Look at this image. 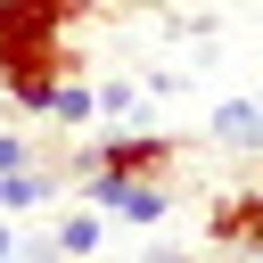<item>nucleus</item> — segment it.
<instances>
[{
    "instance_id": "obj_1",
    "label": "nucleus",
    "mask_w": 263,
    "mask_h": 263,
    "mask_svg": "<svg viewBox=\"0 0 263 263\" xmlns=\"http://www.w3.org/2000/svg\"><path fill=\"white\" fill-rule=\"evenodd\" d=\"M74 189H82V205H99V214L123 222V230H156V222L173 214V189H164V181H140V173H82Z\"/></svg>"
},
{
    "instance_id": "obj_2",
    "label": "nucleus",
    "mask_w": 263,
    "mask_h": 263,
    "mask_svg": "<svg viewBox=\"0 0 263 263\" xmlns=\"http://www.w3.org/2000/svg\"><path fill=\"white\" fill-rule=\"evenodd\" d=\"M164 164H173V140H164V132H99L90 148L66 156L74 181H82V173H140V181H164Z\"/></svg>"
},
{
    "instance_id": "obj_3",
    "label": "nucleus",
    "mask_w": 263,
    "mask_h": 263,
    "mask_svg": "<svg viewBox=\"0 0 263 263\" xmlns=\"http://www.w3.org/2000/svg\"><path fill=\"white\" fill-rule=\"evenodd\" d=\"M82 0H0V41H66Z\"/></svg>"
},
{
    "instance_id": "obj_4",
    "label": "nucleus",
    "mask_w": 263,
    "mask_h": 263,
    "mask_svg": "<svg viewBox=\"0 0 263 263\" xmlns=\"http://www.w3.org/2000/svg\"><path fill=\"white\" fill-rule=\"evenodd\" d=\"M214 247L263 255V189H230V197L214 205Z\"/></svg>"
},
{
    "instance_id": "obj_5",
    "label": "nucleus",
    "mask_w": 263,
    "mask_h": 263,
    "mask_svg": "<svg viewBox=\"0 0 263 263\" xmlns=\"http://www.w3.org/2000/svg\"><path fill=\"white\" fill-rule=\"evenodd\" d=\"M58 255H66V263L107 255V214H99V205H66V214H58Z\"/></svg>"
},
{
    "instance_id": "obj_6",
    "label": "nucleus",
    "mask_w": 263,
    "mask_h": 263,
    "mask_svg": "<svg viewBox=\"0 0 263 263\" xmlns=\"http://www.w3.org/2000/svg\"><path fill=\"white\" fill-rule=\"evenodd\" d=\"M58 197V173L49 164H16V173H0V214H41Z\"/></svg>"
},
{
    "instance_id": "obj_7",
    "label": "nucleus",
    "mask_w": 263,
    "mask_h": 263,
    "mask_svg": "<svg viewBox=\"0 0 263 263\" xmlns=\"http://www.w3.org/2000/svg\"><path fill=\"white\" fill-rule=\"evenodd\" d=\"M214 140L222 148H263V99H222L214 107Z\"/></svg>"
},
{
    "instance_id": "obj_8",
    "label": "nucleus",
    "mask_w": 263,
    "mask_h": 263,
    "mask_svg": "<svg viewBox=\"0 0 263 263\" xmlns=\"http://www.w3.org/2000/svg\"><path fill=\"white\" fill-rule=\"evenodd\" d=\"M49 123H66V132H90V123H99V90L66 74V82H58V99H49Z\"/></svg>"
},
{
    "instance_id": "obj_9",
    "label": "nucleus",
    "mask_w": 263,
    "mask_h": 263,
    "mask_svg": "<svg viewBox=\"0 0 263 263\" xmlns=\"http://www.w3.org/2000/svg\"><path fill=\"white\" fill-rule=\"evenodd\" d=\"M115 115H140V90L132 82H99V123H115Z\"/></svg>"
},
{
    "instance_id": "obj_10",
    "label": "nucleus",
    "mask_w": 263,
    "mask_h": 263,
    "mask_svg": "<svg viewBox=\"0 0 263 263\" xmlns=\"http://www.w3.org/2000/svg\"><path fill=\"white\" fill-rule=\"evenodd\" d=\"M16 164H33V140L25 132H0V173H16Z\"/></svg>"
},
{
    "instance_id": "obj_11",
    "label": "nucleus",
    "mask_w": 263,
    "mask_h": 263,
    "mask_svg": "<svg viewBox=\"0 0 263 263\" xmlns=\"http://www.w3.org/2000/svg\"><path fill=\"white\" fill-rule=\"evenodd\" d=\"M0 263H16V214H0Z\"/></svg>"
},
{
    "instance_id": "obj_12",
    "label": "nucleus",
    "mask_w": 263,
    "mask_h": 263,
    "mask_svg": "<svg viewBox=\"0 0 263 263\" xmlns=\"http://www.w3.org/2000/svg\"><path fill=\"white\" fill-rule=\"evenodd\" d=\"M140 263H197V255H181V247H148Z\"/></svg>"
},
{
    "instance_id": "obj_13",
    "label": "nucleus",
    "mask_w": 263,
    "mask_h": 263,
    "mask_svg": "<svg viewBox=\"0 0 263 263\" xmlns=\"http://www.w3.org/2000/svg\"><path fill=\"white\" fill-rule=\"evenodd\" d=\"M90 263H132V255H90Z\"/></svg>"
},
{
    "instance_id": "obj_14",
    "label": "nucleus",
    "mask_w": 263,
    "mask_h": 263,
    "mask_svg": "<svg viewBox=\"0 0 263 263\" xmlns=\"http://www.w3.org/2000/svg\"><path fill=\"white\" fill-rule=\"evenodd\" d=\"M49 263H66V255H49Z\"/></svg>"
},
{
    "instance_id": "obj_15",
    "label": "nucleus",
    "mask_w": 263,
    "mask_h": 263,
    "mask_svg": "<svg viewBox=\"0 0 263 263\" xmlns=\"http://www.w3.org/2000/svg\"><path fill=\"white\" fill-rule=\"evenodd\" d=\"M247 263H263V255H247Z\"/></svg>"
}]
</instances>
